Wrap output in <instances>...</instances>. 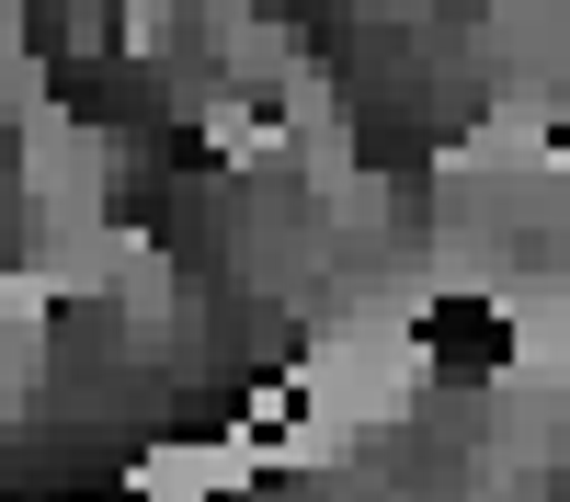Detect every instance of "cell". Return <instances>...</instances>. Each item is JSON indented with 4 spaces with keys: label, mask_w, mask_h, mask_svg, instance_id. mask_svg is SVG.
<instances>
[{
    "label": "cell",
    "mask_w": 570,
    "mask_h": 502,
    "mask_svg": "<svg viewBox=\"0 0 570 502\" xmlns=\"http://www.w3.org/2000/svg\"><path fill=\"white\" fill-rule=\"evenodd\" d=\"M422 343H434V365H502V308H480V297H445V308H422Z\"/></svg>",
    "instance_id": "6da1fadb"
}]
</instances>
